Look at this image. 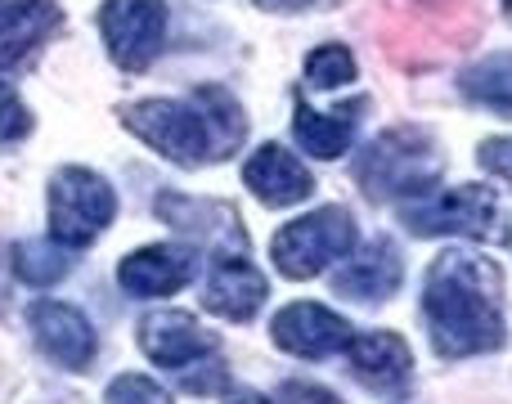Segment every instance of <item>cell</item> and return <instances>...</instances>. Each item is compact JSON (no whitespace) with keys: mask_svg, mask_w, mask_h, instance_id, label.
<instances>
[{"mask_svg":"<svg viewBox=\"0 0 512 404\" xmlns=\"http://www.w3.org/2000/svg\"><path fill=\"white\" fill-rule=\"evenodd\" d=\"M423 324L445 360L499 351L508 342L504 270L472 247L441 252L423 283Z\"/></svg>","mask_w":512,"mask_h":404,"instance_id":"cell-1","label":"cell"},{"mask_svg":"<svg viewBox=\"0 0 512 404\" xmlns=\"http://www.w3.org/2000/svg\"><path fill=\"white\" fill-rule=\"evenodd\" d=\"M117 122L176 167L225 162L248 140V113L225 86H198L189 99H135L117 108Z\"/></svg>","mask_w":512,"mask_h":404,"instance_id":"cell-2","label":"cell"},{"mask_svg":"<svg viewBox=\"0 0 512 404\" xmlns=\"http://www.w3.org/2000/svg\"><path fill=\"white\" fill-rule=\"evenodd\" d=\"M445 176V149L423 126H391L373 135L355 158V185L373 202L432 198Z\"/></svg>","mask_w":512,"mask_h":404,"instance_id":"cell-3","label":"cell"},{"mask_svg":"<svg viewBox=\"0 0 512 404\" xmlns=\"http://www.w3.org/2000/svg\"><path fill=\"white\" fill-rule=\"evenodd\" d=\"M360 247V225L346 207H319L297 216L292 225H283L279 234L270 238V261L283 279L301 283L324 274L333 261L351 256Z\"/></svg>","mask_w":512,"mask_h":404,"instance_id":"cell-4","label":"cell"},{"mask_svg":"<svg viewBox=\"0 0 512 404\" xmlns=\"http://www.w3.org/2000/svg\"><path fill=\"white\" fill-rule=\"evenodd\" d=\"M50 202V238L59 247H90L117 220V194L99 171L59 167L45 189Z\"/></svg>","mask_w":512,"mask_h":404,"instance_id":"cell-5","label":"cell"},{"mask_svg":"<svg viewBox=\"0 0 512 404\" xmlns=\"http://www.w3.org/2000/svg\"><path fill=\"white\" fill-rule=\"evenodd\" d=\"M499 202L490 185H459L400 207V225L414 238H486L495 229Z\"/></svg>","mask_w":512,"mask_h":404,"instance_id":"cell-6","label":"cell"},{"mask_svg":"<svg viewBox=\"0 0 512 404\" xmlns=\"http://www.w3.org/2000/svg\"><path fill=\"white\" fill-rule=\"evenodd\" d=\"M99 36L122 72H144L167 45V0H104Z\"/></svg>","mask_w":512,"mask_h":404,"instance_id":"cell-7","label":"cell"},{"mask_svg":"<svg viewBox=\"0 0 512 404\" xmlns=\"http://www.w3.org/2000/svg\"><path fill=\"white\" fill-rule=\"evenodd\" d=\"M194 274H198L194 243H149L117 261V288L126 297L158 301V297H176L180 288H189Z\"/></svg>","mask_w":512,"mask_h":404,"instance_id":"cell-8","label":"cell"},{"mask_svg":"<svg viewBox=\"0 0 512 404\" xmlns=\"http://www.w3.org/2000/svg\"><path fill=\"white\" fill-rule=\"evenodd\" d=\"M27 328H32L36 346H41L59 369L86 373L90 364H95V355H99L95 324H90L77 306H68V301H50V297L32 301V306H27Z\"/></svg>","mask_w":512,"mask_h":404,"instance_id":"cell-9","label":"cell"},{"mask_svg":"<svg viewBox=\"0 0 512 404\" xmlns=\"http://www.w3.org/2000/svg\"><path fill=\"white\" fill-rule=\"evenodd\" d=\"M270 342L279 351L297 355V360H328V355L346 351L355 342V333L342 315H333L319 301H288L270 319Z\"/></svg>","mask_w":512,"mask_h":404,"instance_id":"cell-10","label":"cell"},{"mask_svg":"<svg viewBox=\"0 0 512 404\" xmlns=\"http://www.w3.org/2000/svg\"><path fill=\"white\" fill-rule=\"evenodd\" d=\"M140 351L149 355L158 369H194L198 360L216 355V333L203 328L189 310H149L140 319Z\"/></svg>","mask_w":512,"mask_h":404,"instance_id":"cell-11","label":"cell"},{"mask_svg":"<svg viewBox=\"0 0 512 404\" xmlns=\"http://www.w3.org/2000/svg\"><path fill=\"white\" fill-rule=\"evenodd\" d=\"M405 283V252L396 247V238H369L342 270L333 274V292L355 306H382L387 297H396Z\"/></svg>","mask_w":512,"mask_h":404,"instance_id":"cell-12","label":"cell"},{"mask_svg":"<svg viewBox=\"0 0 512 404\" xmlns=\"http://www.w3.org/2000/svg\"><path fill=\"white\" fill-rule=\"evenodd\" d=\"M270 297V283L243 252H216L212 270L203 279V310L230 319V324H248L256 310Z\"/></svg>","mask_w":512,"mask_h":404,"instance_id":"cell-13","label":"cell"},{"mask_svg":"<svg viewBox=\"0 0 512 404\" xmlns=\"http://www.w3.org/2000/svg\"><path fill=\"white\" fill-rule=\"evenodd\" d=\"M153 216H158L162 225H171L176 234L212 243L216 252H225V243H230L234 252H243V220L230 202L185 198V194H176V189H162V194L153 198Z\"/></svg>","mask_w":512,"mask_h":404,"instance_id":"cell-14","label":"cell"},{"mask_svg":"<svg viewBox=\"0 0 512 404\" xmlns=\"http://www.w3.org/2000/svg\"><path fill=\"white\" fill-rule=\"evenodd\" d=\"M346 360H351V373L378 396H396V391L409 387L414 378V355H409V342L400 333H360L351 346H346Z\"/></svg>","mask_w":512,"mask_h":404,"instance_id":"cell-15","label":"cell"},{"mask_svg":"<svg viewBox=\"0 0 512 404\" xmlns=\"http://www.w3.org/2000/svg\"><path fill=\"white\" fill-rule=\"evenodd\" d=\"M243 185L256 194L265 207H292L315 194V176L297 162V153H288L283 144H261L252 149V158L243 162Z\"/></svg>","mask_w":512,"mask_h":404,"instance_id":"cell-16","label":"cell"},{"mask_svg":"<svg viewBox=\"0 0 512 404\" xmlns=\"http://www.w3.org/2000/svg\"><path fill=\"white\" fill-rule=\"evenodd\" d=\"M59 23V0H0V72L27 63V54L41 50Z\"/></svg>","mask_w":512,"mask_h":404,"instance_id":"cell-17","label":"cell"},{"mask_svg":"<svg viewBox=\"0 0 512 404\" xmlns=\"http://www.w3.org/2000/svg\"><path fill=\"white\" fill-rule=\"evenodd\" d=\"M369 113V99L355 95L346 99L342 108H333V113H319V108H310L306 99H297V108H292V135H297V144L310 153V158H342L346 149H351L355 131H360V117Z\"/></svg>","mask_w":512,"mask_h":404,"instance_id":"cell-18","label":"cell"},{"mask_svg":"<svg viewBox=\"0 0 512 404\" xmlns=\"http://www.w3.org/2000/svg\"><path fill=\"white\" fill-rule=\"evenodd\" d=\"M459 90L468 104H481L499 117H512V50H495L459 72Z\"/></svg>","mask_w":512,"mask_h":404,"instance_id":"cell-19","label":"cell"},{"mask_svg":"<svg viewBox=\"0 0 512 404\" xmlns=\"http://www.w3.org/2000/svg\"><path fill=\"white\" fill-rule=\"evenodd\" d=\"M9 261H14V274L32 288H50L68 274V256L59 252L54 238H23V243L9 247Z\"/></svg>","mask_w":512,"mask_h":404,"instance_id":"cell-20","label":"cell"},{"mask_svg":"<svg viewBox=\"0 0 512 404\" xmlns=\"http://www.w3.org/2000/svg\"><path fill=\"white\" fill-rule=\"evenodd\" d=\"M360 77V63H355L351 45L342 41H328V45H315L306 54V86L315 90H342Z\"/></svg>","mask_w":512,"mask_h":404,"instance_id":"cell-21","label":"cell"},{"mask_svg":"<svg viewBox=\"0 0 512 404\" xmlns=\"http://www.w3.org/2000/svg\"><path fill=\"white\" fill-rule=\"evenodd\" d=\"M104 404H171V391L144 373H117L104 391Z\"/></svg>","mask_w":512,"mask_h":404,"instance_id":"cell-22","label":"cell"},{"mask_svg":"<svg viewBox=\"0 0 512 404\" xmlns=\"http://www.w3.org/2000/svg\"><path fill=\"white\" fill-rule=\"evenodd\" d=\"M32 131V108L0 81V144H18Z\"/></svg>","mask_w":512,"mask_h":404,"instance_id":"cell-23","label":"cell"},{"mask_svg":"<svg viewBox=\"0 0 512 404\" xmlns=\"http://www.w3.org/2000/svg\"><path fill=\"white\" fill-rule=\"evenodd\" d=\"M477 162L490 171V176H499V180H504V185L512 189V135L481 140V144H477Z\"/></svg>","mask_w":512,"mask_h":404,"instance_id":"cell-24","label":"cell"},{"mask_svg":"<svg viewBox=\"0 0 512 404\" xmlns=\"http://www.w3.org/2000/svg\"><path fill=\"white\" fill-rule=\"evenodd\" d=\"M279 404H342V400L328 387H319V382H283Z\"/></svg>","mask_w":512,"mask_h":404,"instance_id":"cell-25","label":"cell"},{"mask_svg":"<svg viewBox=\"0 0 512 404\" xmlns=\"http://www.w3.org/2000/svg\"><path fill=\"white\" fill-rule=\"evenodd\" d=\"M252 5L270 9V14H292V9H306V5H315V0H252Z\"/></svg>","mask_w":512,"mask_h":404,"instance_id":"cell-26","label":"cell"},{"mask_svg":"<svg viewBox=\"0 0 512 404\" xmlns=\"http://www.w3.org/2000/svg\"><path fill=\"white\" fill-rule=\"evenodd\" d=\"M230 404H270L265 396H239V400H230Z\"/></svg>","mask_w":512,"mask_h":404,"instance_id":"cell-27","label":"cell"},{"mask_svg":"<svg viewBox=\"0 0 512 404\" xmlns=\"http://www.w3.org/2000/svg\"><path fill=\"white\" fill-rule=\"evenodd\" d=\"M504 9H508V18H512V0H504Z\"/></svg>","mask_w":512,"mask_h":404,"instance_id":"cell-28","label":"cell"}]
</instances>
